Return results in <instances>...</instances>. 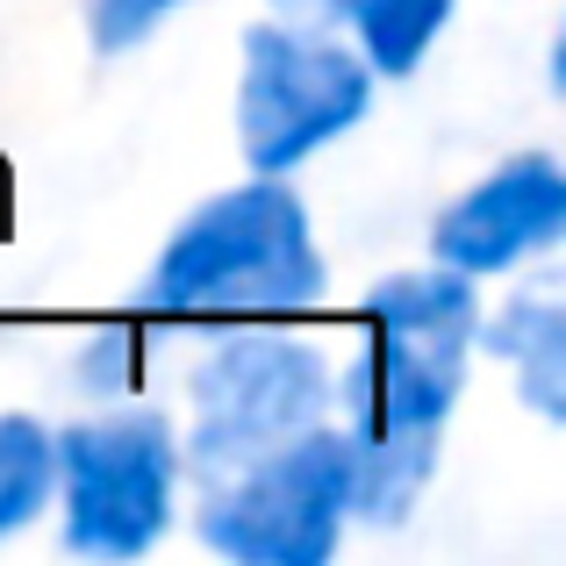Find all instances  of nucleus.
<instances>
[{
  "label": "nucleus",
  "instance_id": "f257e3e1",
  "mask_svg": "<svg viewBox=\"0 0 566 566\" xmlns=\"http://www.w3.org/2000/svg\"><path fill=\"white\" fill-rule=\"evenodd\" d=\"M481 331V280L452 265L380 273L359 294V345L331 366V416L352 438V524L395 531L438 481Z\"/></svg>",
  "mask_w": 566,
  "mask_h": 566
},
{
  "label": "nucleus",
  "instance_id": "f03ea898",
  "mask_svg": "<svg viewBox=\"0 0 566 566\" xmlns=\"http://www.w3.org/2000/svg\"><path fill=\"white\" fill-rule=\"evenodd\" d=\"M331 259L316 244L308 201L280 172H244L193 201L158 259L144 265L129 316L158 331H237V323H294L323 308Z\"/></svg>",
  "mask_w": 566,
  "mask_h": 566
},
{
  "label": "nucleus",
  "instance_id": "7ed1b4c3",
  "mask_svg": "<svg viewBox=\"0 0 566 566\" xmlns=\"http://www.w3.org/2000/svg\"><path fill=\"white\" fill-rule=\"evenodd\" d=\"M51 510L57 545L80 559L123 566L172 538L180 524V423L158 401H94L86 416L51 430Z\"/></svg>",
  "mask_w": 566,
  "mask_h": 566
},
{
  "label": "nucleus",
  "instance_id": "20e7f679",
  "mask_svg": "<svg viewBox=\"0 0 566 566\" xmlns=\"http://www.w3.org/2000/svg\"><path fill=\"white\" fill-rule=\"evenodd\" d=\"M180 387V473L187 495H201L331 416V352L316 337H294L287 323H237V331H208V352H193Z\"/></svg>",
  "mask_w": 566,
  "mask_h": 566
},
{
  "label": "nucleus",
  "instance_id": "39448f33",
  "mask_svg": "<svg viewBox=\"0 0 566 566\" xmlns=\"http://www.w3.org/2000/svg\"><path fill=\"white\" fill-rule=\"evenodd\" d=\"M374 72L345 43V29L265 14L237 36V151L244 172H294L366 123Z\"/></svg>",
  "mask_w": 566,
  "mask_h": 566
},
{
  "label": "nucleus",
  "instance_id": "423d86ee",
  "mask_svg": "<svg viewBox=\"0 0 566 566\" xmlns=\"http://www.w3.org/2000/svg\"><path fill=\"white\" fill-rule=\"evenodd\" d=\"M352 531V438L337 416L294 430L193 495V538L230 566H323Z\"/></svg>",
  "mask_w": 566,
  "mask_h": 566
},
{
  "label": "nucleus",
  "instance_id": "0eeeda50",
  "mask_svg": "<svg viewBox=\"0 0 566 566\" xmlns=\"http://www.w3.org/2000/svg\"><path fill=\"white\" fill-rule=\"evenodd\" d=\"M566 244V172L553 151H510L430 216V259L467 280L524 273Z\"/></svg>",
  "mask_w": 566,
  "mask_h": 566
},
{
  "label": "nucleus",
  "instance_id": "6e6552de",
  "mask_svg": "<svg viewBox=\"0 0 566 566\" xmlns=\"http://www.w3.org/2000/svg\"><path fill=\"white\" fill-rule=\"evenodd\" d=\"M473 359H502L524 409L545 416V423H566V280H559V265L531 259V273L495 308L481 302Z\"/></svg>",
  "mask_w": 566,
  "mask_h": 566
},
{
  "label": "nucleus",
  "instance_id": "1a4fd4ad",
  "mask_svg": "<svg viewBox=\"0 0 566 566\" xmlns=\"http://www.w3.org/2000/svg\"><path fill=\"white\" fill-rule=\"evenodd\" d=\"M452 14H459V0H345L337 29L366 57L374 80H416L423 57L438 51V36L452 29Z\"/></svg>",
  "mask_w": 566,
  "mask_h": 566
},
{
  "label": "nucleus",
  "instance_id": "9d476101",
  "mask_svg": "<svg viewBox=\"0 0 566 566\" xmlns=\"http://www.w3.org/2000/svg\"><path fill=\"white\" fill-rule=\"evenodd\" d=\"M51 481H57L51 423L29 409H8L0 416V545L51 516Z\"/></svg>",
  "mask_w": 566,
  "mask_h": 566
},
{
  "label": "nucleus",
  "instance_id": "9b49d317",
  "mask_svg": "<svg viewBox=\"0 0 566 566\" xmlns=\"http://www.w3.org/2000/svg\"><path fill=\"white\" fill-rule=\"evenodd\" d=\"M65 374H72V387H80L86 401L144 395V380H151V323L144 316H115V323H101V331H86Z\"/></svg>",
  "mask_w": 566,
  "mask_h": 566
},
{
  "label": "nucleus",
  "instance_id": "f8f14e48",
  "mask_svg": "<svg viewBox=\"0 0 566 566\" xmlns=\"http://www.w3.org/2000/svg\"><path fill=\"white\" fill-rule=\"evenodd\" d=\"M193 0H80V22H86V51L94 57H129L172 22L187 14Z\"/></svg>",
  "mask_w": 566,
  "mask_h": 566
},
{
  "label": "nucleus",
  "instance_id": "ddd939ff",
  "mask_svg": "<svg viewBox=\"0 0 566 566\" xmlns=\"http://www.w3.org/2000/svg\"><path fill=\"white\" fill-rule=\"evenodd\" d=\"M337 8H345V0H273V14H287V22H316V29H337Z\"/></svg>",
  "mask_w": 566,
  "mask_h": 566
}]
</instances>
